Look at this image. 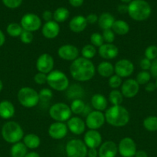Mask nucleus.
<instances>
[{
    "label": "nucleus",
    "instance_id": "nucleus-1",
    "mask_svg": "<svg viewBox=\"0 0 157 157\" xmlns=\"http://www.w3.org/2000/svg\"><path fill=\"white\" fill-rule=\"evenodd\" d=\"M69 71L74 80L80 82H86L94 77L95 67L91 60L78 57L72 61Z\"/></svg>",
    "mask_w": 157,
    "mask_h": 157
},
{
    "label": "nucleus",
    "instance_id": "nucleus-2",
    "mask_svg": "<svg viewBox=\"0 0 157 157\" xmlns=\"http://www.w3.org/2000/svg\"><path fill=\"white\" fill-rule=\"evenodd\" d=\"M105 114L106 122L115 127H122L127 125L130 116L127 109L122 105H116L106 109Z\"/></svg>",
    "mask_w": 157,
    "mask_h": 157
},
{
    "label": "nucleus",
    "instance_id": "nucleus-3",
    "mask_svg": "<svg viewBox=\"0 0 157 157\" xmlns=\"http://www.w3.org/2000/svg\"><path fill=\"white\" fill-rule=\"evenodd\" d=\"M152 9L145 0H132L128 6V14L135 21H145L149 18Z\"/></svg>",
    "mask_w": 157,
    "mask_h": 157
},
{
    "label": "nucleus",
    "instance_id": "nucleus-4",
    "mask_svg": "<svg viewBox=\"0 0 157 157\" xmlns=\"http://www.w3.org/2000/svg\"><path fill=\"white\" fill-rule=\"evenodd\" d=\"M2 136L9 144H16L24 137V131L21 126L15 121L6 123L2 128Z\"/></svg>",
    "mask_w": 157,
    "mask_h": 157
},
{
    "label": "nucleus",
    "instance_id": "nucleus-5",
    "mask_svg": "<svg viewBox=\"0 0 157 157\" xmlns=\"http://www.w3.org/2000/svg\"><path fill=\"white\" fill-rule=\"evenodd\" d=\"M17 98L20 104L26 108L35 107L39 102L38 93L35 89L29 87H22L18 91Z\"/></svg>",
    "mask_w": 157,
    "mask_h": 157
},
{
    "label": "nucleus",
    "instance_id": "nucleus-6",
    "mask_svg": "<svg viewBox=\"0 0 157 157\" xmlns=\"http://www.w3.org/2000/svg\"><path fill=\"white\" fill-rule=\"evenodd\" d=\"M47 84L53 90L64 91L69 87V81L66 74L61 71L54 70L47 75Z\"/></svg>",
    "mask_w": 157,
    "mask_h": 157
},
{
    "label": "nucleus",
    "instance_id": "nucleus-7",
    "mask_svg": "<svg viewBox=\"0 0 157 157\" xmlns=\"http://www.w3.org/2000/svg\"><path fill=\"white\" fill-rule=\"evenodd\" d=\"M49 116L56 122H66L72 117V111L69 106L62 102L54 104L49 108Z\"/></svg>",
    "mask_w": 157,
    "mask_h": 157
},
{
    "label": "nucleus",
    "instance_id": "nucleus-8",
    "mask_svg": "<svg viewBox=\"0 0 157 157\" xmlns=\"http://www.w3.org/2000/svg\"><path fill=\"white\" fill-rule=\"evenodd\" d=\"M88 147L84 141L78 139H73L66 144V153L67 157H86Z\"/></svg>",
    "mask_w": 157,
    "mask_h": 157
},
{
    "label": "nucleus",
    "instance_id": "nucleus-9",
    "mask_svg": "<svg viewBox=\"0 0 157 157\" xmlns=\"http://www.w3.org/2000/svg\"><path fill=\"white\" fill-rule=\"evenodd\" d=\"M20 25L23 30L33 32H36L41 28L42 20L39 17L34 13H27L21 18Z\"/></svg>",
    "mask_w": 157,
    "mask_h": 157
},
{
    "label": "nucleus",
    "instance_id": "nucleus-10",
    "mask_svg": "<svg viewBox=\"0 0 157 157\" xmlns=\"http://www.w3.org/2000/svg\"><path fill=\"white\" fill-rule=\"evenodd\" d=\"M106 122L105 114L102 111L93 110L89 112L86 118V126L89 130H97L101 128Z\"/></svg>",
    "mask_w": 157,
    "mask_h": 157
},
{
    "label": "nucleus",
    "instance_id": "nucleus-11",
    "mask_svg": "<svg viewBox=\"0 0 157 157\" xmlns=\"http://www.w3.org/2000/svg\"><path fill=\"white\" fill-rule=\"evenodd\" d=\"M136 144L130 137H125L118 145V153L123 157H134L136 153Z\"/></svg>",
    "mask_w": 157,
    "mask_h": 157
},
{
    "label": "nucleus",
    "instance_id": "nucleus-12",
    "mask_svg": "<svg viewBox=\"0 0 157 157\" xmlns=\"http://www.w3.org/2000/svg\"><path fill=\"white\" fill-rule=\"evenodd\" d=\"M35 67L38 72H41L43 74H49L51 71H53L54 67V59L48 53L42 54L37 58L36 63H35Z\"/></svg>",
    "mask_w": 157,
    "mask_h": 157
},
{
    "label": "nucleus",
    "instance_id": "nucleus-13",
    "mask_svg": "<svg viewBox=\"0 0 157 157\" xmlns=\"http://www.w3.org/2000/svg\"><path fill=\"white\" fill-rule=\"evenodd\" d=\"M114 71L115 75L120 78L129 77L134 71V64L128 59H121L115 63L114 66Z\"/></svg>",
    "mask_w": 157,
    "mask_h": 157
},
{
    "label": "nucleus",
    "instance_id": "nucleus-14",
    "mask_svg": "<svg viewBox=\"0 0 157 157\" xmlns=\"http://www.w3.org/2000/svg\"><path fill=\"white\" fill-rule=\"evenodd\" d=\"M57 53L58 57L62 59L73 61L78 58L79 51L76 46L72 44H64L58 48Z\"/></svg>",
    "mask_w": 157,
    "mask_h": 157
},
{
    "label": "nucleus",
    "instance_id": "nucleus-15",
    "mask_svg": "<svg viewBox=\"0 0 157 157\" xmlns=\"http://www.w3.org/2000/svg\"><path fill=\"white\" fill-rule=\"evenodd\" d=\"M49 136L54 140L63 139L68 133V127L63 122H54L48 129Z\"/></svg>",
    "mask_w": 157,
    "mask_h": 157
},
{
    "label": "nucleus",
    "instance_id": "nucleus-16",
    "mask_svg": "<svg viewBox=\"0 0 157 157\" xmlns=\"http://www.w3.org/2000/svg\"><path fill=\"white\" fill-rule=\"evenodd\" d=\"M139 90V84L134 79H127L122 84L121 93L126 98H134Z\"/></svg>",
    "mask_w": 157,
    "mask_h": 157
},
{
    "label": "nucleus",
    "instance_id": "nucleus-17",
    "mask_svg": "<svg viewBox=\"0 0 157 157\" xmlns=\"http://www.w3.org/2000/svg\"><path fill=\"white\" fill-rule=\"evenodd\" d=\"M102 136L98 130H89L85 133L84 143L89 149H97L102 144Z\"/></svg>",
    "mask_w": 157,
    "mask_h": 157
},
{
    "label": "nucleus",
    "instance_id": "nucleus-18",
    "mask_svg": "<svg viewBox=\"0 0 157 157\" xmlns=\"http://www.w3.org/2000/svg\"><path fill=\"white\" fill-rule=\"evenodd\" d=\"M60 32V26L58 22L55 21H47L42 28V35L47 39H53L58 35Z\"/></svg>",
    "mask_w": 157,
    "mask_h": 157
},
{
    "label": "nucleus",
    "instance_id": "nucleus-19",
    "mask_svg": "<svg viewBox=\"0 0 157 157\" xmlns=\"http://www.w3.org/2000/svg\"><path fill=\"white\" fill-rule=\"evenodd\" d=\"M98 152L99 157H115L118 153V146L113 141H106L101 144Z\"/></svg>",
    "mask_w": 157,
    "mask_h": 157
},
{
    "label": "nucleus",
    "instance_id": "nucleus-20",
    "mask_svg": "<svg viewBox=\"0 0 157 157\" xmlns=\"http://www.w3.org/2000/svg\"><path fill=\"white\" fill-rule=\"evenodd\" d=\"M98 53L99 56L103 59H113L118 56L119 49L115 44L104 43L101 47L99 48Z\"/></svg>",
    "mask_w": 157,
    "mask_h": 157
},
{
    "label": "nucleus",
    "instance_id": "nucleus-21",
    "mask_svg": "<svg viewBox=\"0 0 157 157\" xmlns=\"http://www.w3.org/2000/svg\"><path fill=\"white\" fill-rule=\"evenodd\" d=\"M68 130H70L73 134L81 135L86 130V123L78 117H72L67 121Z\"/></svg>",
    "mask_w": 157,
    "mask_h": 157
},
{
    "label": "nucleus",
    "instance_id": "nucleus-22",
    "mask_svg": "<svg viewBox=\"0 0 157 157\" xmlns=\"http://www.w3.org/2000/svg\"><path fill=\"white\" fill-rule=\"evenodd\" d=\"M87 21L86 18L83 15H76L73 17L69 21V29L72 32L75 33H80L83 32L87 27Z\"/></svg>",
    "mask_w": 157,
    "mask_h": 157
},
{
    "label": "nucleus",
    "instance_id": "nucleus-23",
    "mask_svg": "<svg viewBox=\"0 0 157 157\" xmlns=\"http://www.w3.org/2000/svg\"><path fill=\"white\" fill-rule=\"evenodd\" d=\"M15 114V107L12 102L9 101H2L0 102V117L8 120L12 118Z\"/></svg>",
    "mask_w": 157,
    "mask_h": 157
},
{
    "label": "nucleus",
    "instance_id": "nucleus-24",
    "mask_svg": "<svg viewBox=\"0 0 157 157\" xmlns=\"http://www.w3.org/2000/svg\"><path fill=\"white\" fill-rule=\"evenodd\" d=\"M91 104L95 110L103 112L107 108L108 101L104 95L101 94H95L91 98Z\"/></svg>",
    "mask_w": 157,
    "mask_h": 157
},
{
    "label": "nucleus",
    "instance_id": "nucleus-25",
    "mask_svg": "<svg viewBox=\"0 0 157 157\" xmlns=\"http://www.w3.org/2000/svg\"><path fill=\"white\" fill-rule=\"evenodd\" d=\"M115 21V18L112 14L109 12H104L99 17L98 23L99 27L103 30H106V29H112V26Z\"/></svg>",
    "mask_w": 157,
    "mask_h": 157
},
{
    "label": "nucleus",
    "instance_id": "nucleus-26",
    "mask_svg": "<svg viewBox=\"0 0 157 157\" xmlns=\"http://www.w3.org/2000/svg\"><path fill=\"white\" fill-rule=\"evenodd\" d=\"M97 71L100 76L103 78H110L113 75L114 66L109 61H103L97 67Z\"/></svg>",
    "mask_w": 157,
    "mask_h": 157
},
{
    "label": "nucleus",
    "instance_id": "nucleus-27",
    "mask_svg": "<svg viewBox=\"0 0 157 157\" xmlns=\"http://www.w3.org/2000/svg\"><path fill=\"white\" fill-rule=\"evenodd\" d=\"M23 144L28 149L34 150L39 147L41 144V140L39 136L35 133H29L23 137Z\"/></svg>",
    "mask_w": 157,
    "mask_h": 157
},
{
    "label": "nucleus",
    "instance_id": "nucleus-28",
    "mask_svg": "<svg viewBox=\"0 0 157 157\" xmlns=\"http://www.w3.org/2000/svg\"><path fill=\"white\" fill-rule=\"evenodd\" d=\"M111 29L116 35H125L129 32V25L123 20H115Z\"/></svg>",
    "mask_w": 157,
    "mask_h": 157
},
{
    "label": "nucleus",
    "instance_id": "nucleus-29",
    "mask_svg": "<svg viewBox=\"0 0 157 157\" xmlns=\"http://www.w3.org/2000/svg\"><path fill=\"white\" fill-rule=\"evenodd\" d=\"M27 147L23 143L18 142L14 144L11 147L10 155L12 157H25L27 154Z\"/></svg>",
    "mask_w": 157,
    "mask_h": 157
},
{
    "label": "nucleus",
    "instance_id": "nucleus-30",
    "mask_svg": "<svg viewBox=\"0 0 157 157\" xmlns=\"http://www.w3.org/2000/svg\"><path fill=\"white\" fill-rule=\"evenodd\" d=\"M69 16V12L66 8L59 7L54 12L53 19L56 22H63Z\"/></svg>",
    "mask_w": 157,
    "mask_h": 157
},
{
    "label": "nucleus",
    "instance_id": "nucleus-31",
    "mask_svg": "<svg viewBox=\"0 0 157 157\" xmlns=\"http://www.w3.org/2000/svg\"><path fill=\"white\" fill-rule=\"evenodd\" d=\"M22 31L23 29L21 26V25L15 22L10 23V24L8 25L7 28H6V32H7V33L11 37H12V38L19 37L21 35Z\"/></svg>",
    "mask_w": 157,
    "mask_h": 157
},
{
    "label": "nucleus",
    "instance_id": "nucleus-32",
    "mask_svg": "<svg viewBox=\"0 0 157 157\" xmlns=\"http://www.w3.org/2000/svg\"><path fill=\"white\" fill-rule=\"evenodd\" d=\"M83 89L78 84H73L72 87H68L67 96L72 99H80L83 95Z\"/></svg>",
    "mask_w": 157,
    "mask_h": 157
},
{
    "label": "nucleus",
    "instance_id": "nucleus-33",
    "mask_svg": "<svg viewBox=\"0 0 157 157\" xmlns=\"http://www.w3.org/2000/svg\"><path fill=\"white\" fill-rule=\"evenodd\" d=\"M143 127L150 132L157 131V117L149 116L143 121Z\"/></svg>",
    "mask_w": 157,
    "mask_h": 157
},
{
    "label": "nucleus",
    "instance_id": "nucleus-34",
    "mask_svg": "<svg viewBox=\"0 0 157 157\" xmlns=\"http://www.w3.org/2000/svg\"><path fill=\"white\" fill-rule=\"evenodd\" d=\"M86 107V104L83 100L75 99L72 101V104H71L70 109L72 113L74 114H80V113H83Z\"/></svg>",
    "mask_w": 157,
    "mask_h": 157
},
{
    "label": "nucleus",
    "instance_id": "nucleus-35",
    "mask_svg": "<svg viewBox=\"0 0 157 157\" xmlns=\"http://www.w3.org/2000/svg\"><path fill=\"white\" fill-rule=\"evenodd\" d=\"M109 102L113 106L121 105L122 102L123 101V95L119 90H112L109 94Z\"/></svg>",
    "mask_w": 157,
    "mask_h": 157
},
{
    "label": "nucleus",
    "instance_id": "nucleus-36",
    "mask_svg": "<svg viewBox=\"0 0 157 157\" xmlns=\"http://www.w3.org/2000/svg\"><path fill=\"white\" fill-rule=\"evenodd\" d=\"M96 52L97 51L95 46H93L91 44H89L85 45L84 47L82 48L81 53L82 55H83V58L90 60L95 57V55H96Z\"/></svg>",
    "mask_w": 157,
    "mask_h": 157
},
{
    "label": "nucleus",
    "instance_id": "nucleus-37",
    "mask_svg": "<svg viewBox=\"0 0 157 157\" xmlns=\"http://www.w3.org/2000/svg\"><path fill=\"white\" fill-rule=\"evenodd\" d=\"M151 75L149 71H142L139 72L138 75L136 76V79L135 81H137L139 85H144V84H148L151 79Z\"/></svg>",
    "mask_w": 157,
    "mask_h": 157
},
{
    "label": "nucleus",
    "instance_id": "nucleus-38",
    "mask_svg": "<svg viewBox=\"0 0 157 157\" xmlns=\"http://www.w3.org/2000/svg\"><path fill=\"white\" fill-rule=\"evenodd\" d=\"M52 97H53V93L49 88H42L38 92V98H39V101L41 102H49Z\"/></svg>",
    "mask_w": 157,
    "mask_h": 157
},
{
    "label": "nucleus",
    "instance_id": "nucleus-39",
    "mask_svg": "<svg viewBox=\"0 0 157 157\" xmlns=\"http://www.w3.org/2000/svg\"><path fill=\"white\" fill-rule=\"evenodd\" d=\"M90 41L91 44L98 48L101 47L104 44V40H103V35H102V34L98 33V32L92 33L90 35Z\"/></svg>",
    "mask_w": 157,
    "mask_h": 157
},
{
    "label": "nucleus",
    "instance_id": "nucleus-40",
    "mask_svg": "<svg viewBox=\"0 0 157 157\" xmlns=\"http://www.w3.org/2000/svg\"><path fill=\"white\" fill-rule=\"evenodd\" d=\"M145 58H148L150 61L157 58V46L155 45H150L146 48L145 50Z\"/></svg>",
    "mask_w": 157,
    "mask_h": 157
},
{
    "label": "nucleus",
    "instance_id": "nucleus-41",
    "mask_svg": "<svg viewBox=\"0 0 157 157\" xmlns=\"http://www.w3.org/2000/svg\"><path fill=\"white\" fill-rule=\"evenodd\" d=\"M103 40L106 43H109V44H112L114 41H115V35L112 29H106V30H103Z\"/></svg>",
    "mask_w": 157,
    "mask_h": 157
},
{
    "label": "nucleus",
    "instance_id": "nucleus-42",
    "mask_svg": "<svg viewBox=\"0 0 157 157\" xmlns=\"http://www.w3.org/2000/svg\"><path fill=\"white\" fill-rule=\"evenodd\" d=\"M19 37L22 42L23 44H31L34 39V36L32 32H29V31H26V30L22 31V32L21 35H20Z\"/></svg>",
    "mask_w": 157,
    "mask_h": 157
},
{
    "label": "nucleus",
    "instance_id": "nucleus-43",
    "mask_svg": "<svg viewBox=\"0 0 157 157\" xmlns=\"http://www.w3.org/2000/svg\"><path fill=\"white\" fill-rule=\"evenodd\" d=\"M123 81H122V78L118 76L117 75H112L109 79V86L112 89L118 88L120 87Z\"/></svg>",
    "mask_w": 157,
    "mask_h": 157
},
{
    "label": "nucleus",
    "instance_id": "nucleus-44",
    "mask_svg": "<svg viewBox=\"0 0 157 157\" xmlns=\"http://www.w3.org/2000/svg\"><path fill=\"white\" fill-rule=\"evenodd\" d=\"M2 2L9 9H16L21 6L22 0H2Z\"/></svg>",
    "mask_w": 157,
    "mask_h": 157
},
{
    "label": "nucleus",
    "instance_id": "nucleus-45",
    "mask_svg": "<svg viewBox=\"0 0 157 157\" xmlns=\"http://www.w3.org/2000/svg\"><path fill=\"white\" fill-rule=\"evenodd\" d=\"M34 81L37 84H44L46 83H47V75L46 74L41 73V72H38L36 75L34 76Z\"/></svg>",
    "mask_w": 157,
    "mask_h": 157
},
{
    "label": "nucleus",
    "instance_id": "nucleus-46",
    "mask_svg": "<svg viewBox=\"0 0 157 157\" xmlns=\"http://www.w3.org/2000/svg\"><path fill=\"white\" fill-rule=\"evenodd\" d=\"M151 64H152V61L149 60L148 58H144L140 61V67L143 69V71H148L150 69Z\"/></svg>",
    "mask_w": 157,
    "mask_h": 157
},
{
    "label": "nucleus",
    "instance_id": "nucleus-47",
    "mask_svg": "<svg viewBox=\"0 0 157 157\" xmlns=\"http://www.w3.org/2000/svg\"><path fill=\"white\" fill-rule=\"evenodd\" d=\"M149 71H150L149 73H150L151 76L156 78H157V58L152 61V64H151V67H150V69H149Z\"/></svg>",
    "mask_w": 157,
    "mask_h": 157
},
{
    "label": "nucleus",
    "instance_id": "nucleus-48",
    "mask_svg": "<svg viewBox=\"0 0 157 157\" xmlns=\"http://www.w3.org/2000/svg\"><path fill=\"white\" fill-rule=\"evenodd\" d=\"M86 18L88 24L94 25L98 21L99 17L95 14H89L87 15V17H86Z\"/></svg>",
    "mask_w": 157,
    "mask_h": 157
},
{
    "label": "nucleus",
    "instance_id": "nucleus-49",
    "mask_svg": "<svg viewBox=\"0 0 157 157\" xmlns=\"http://www.w3.org/2000/svg\"><path fill=\"white\" fill-rule=\"evenodd\" d=\"M42 18L46 21V22L52 21V19L53 18V13L49 10L44 11L42 13Z\"/></svg>",
    "mask_w": 157,
    "mask_h": 157
},
{
    "label": "nucleus",
    "instance_id": "nucleus-50",
    "mask_svg": "<svg viewBox=\"0 0 157 157\" xmlns=\"http://www.w3.org/2000/svg\"><path fill=\"white\" fill-rule=\"evenodd\" d=\"M155 89H156L155 84L152 82H149L146 84V87H145V90L147 92H153Z\"/></svg>",
    "mask_w": 157,
    "mask_h": 157
},
{
    "label": "nucleus",
    "instance_id": "nucleus-51",
    "mask_svg": "<svg viewBox=\"0 0 157 157\" xmlns=\"http://www.w3.org/2000/svg\"><path fill=\"white\" fill-rule=\"evenodd\" d=\"M87 156L88 157H97L99 156V152L97 151V149L92 148L89 149L87 152Z\"/></svg>",
    "mask_w": 157,
    "mask_h": 157
},
{
    "label": "nucleus",
    "instance_id": "nucleus-52",
    "mask_svg": "<svg viewBox=\"0 0 157 157\" xmlns=\"http://www.w3.org/2000/svg\"><path fill=\"white\" fill-rule=\"evenodd\" d=\"M69 3L73 7H79L83 4L84 0H69Z\"/></svg>",
    "mask_w": 157,
    "mask_h": 157
},
{
    "label": "nucleus",
    "instance_id": "nucleus-53",
    "mask_svg": "<svg viewBox=\"0 0 157 157\" xmlns=\"http://www.w3.org/2000/svg\"><path fill=\"white\" fill-rule=\"evenodd\" d=\"M118 12L121 14H126L128 12V6L125 4H121L118 6Z\"/></svg>",
    "mask_w": 157,
    "mask_h": 157
},
{
    "label": "nucleus",
    "instance_id": "nucleus-54",
    "mask_svg": "<svg viewBox=\"0 0 157 157\" xmlns=\"http://www.w3.org/2000/svg\"><path fill=\"white\" fill-rule=\"evenodd\" d=\"M135 157H148V154L144 150H138L135 153Z\"/></svg>",
    "mask_w": 157,
    "mask_h": 157
},
{
    "label": "nucleus",
    "instance_id": "nucleus-55",
    "mask_svg": "<svg viewBox=\"0 0 157 157\" xmlns=\"http://www.w3.org/2000/svg\"><path fill=\"white\" fill-rule=\"evenodd\" d=\"M5 42H6V36H5L2 31L0 29V47L2 46L5 44Z\"/></svg>",
    "mask_w": 157,
    "mask_h": 157
},
{
    "label": "nucleus",
    "instance_id": "nucleus-56",
    "mask_svg": "<svg viewBox=\"0 0 157 157\" xmlns=\"http://www.w3.org/2000/svg\"><path fill=\"white\" fill-rule=\"evenodd\" d=\"M25 157H40V156L38 153H35V152H29V153H27Z\"/></svg>",
    "mask_w": 157,
    "mask_h": 157
},
{
    "label": "nucleus",
    "instance_id": "nucleus-57",
    "mask_svg": "<svg viewBox=\"0 0 157 157\" xmlns=\"http://www.w3.org/2000/svg\"><path fill=\"white\" fill-rule=\"evenodd\" d=\"M3 88V84H2V81L0 80V92L2 91V90Z\"/></svg>",
    "mask_w": 157,
    "mask_h": 157
},
{
    "label": "nucleus",
    "instance_id": "nucleus-58",
    "mask_svg": "<svg viewBox=\"0 0 157 157\" xmlns=\"http://www.w3.org/2000/svg\"><path fill=\"white\" fill-rule=\"evenodd\" d=\"M121 1L123 2H125V3H128V2L130 3L132 0H121Z\"/></svg>",
    "mask_w": 157,
    "mask_h": 157
},
{
    "label": "nucleus",
    "instance_id": "nucleus-59",
    "mask_svg": "<svg viewBox=\"0 0 157 157\" xmlns=\"http://www.w3.org/2000/svg\"><path fill=\"white\" fill-rule=\"evenodd\" d=\"M155 86H156V89H157V78H156V81H155Z\"/></svg>",
    "mask_w": 157,
    "mask_h": 157
}]
</instances>
